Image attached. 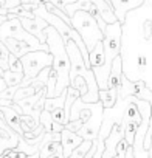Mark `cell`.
<instances>
[{
	"label": "cell",
	"instance_id": "8992f818",
	"mask_svg": "<svg viewBox=\"0 0 152 158\" xmlns=\"http://www.w3.org/2000/svg\"><path fill=\"white\" fill-rule=\"evenodd\" d=\"M20 19V22H22V25H23V28L25 30H28L31 34H34L42 44H47V36H45V33H44V30L50 25L44 17H40L39 14L34 17V19H28V17H19Z\"/></svg>",
	"mask_w": 152,
	"mask_h": 158
},
{
	"label": "cell",
	"instance_id": "7a4b0ae2",
	"mask_svg": "<svg viewBox=\"0 0 152 158\" xmlns=\"http://www.w3.org/2000/svg\"><path fill=\"white\" fill-rule=\"evenodd\" d=\"M47 36V44L50 47V53L53 54V68L57 71V85H56V96H59L67 87H70V68L71 62L68 57V51L61 33L53 27L48 25L44 30Z\"/></svg>",
	"mask_w": 152,
	"mask_h": 158
},
{
	"label": "cell",
	"instance_id": "ffe728a7",
	"mask_svg": "<svg viewBox=\"0 0 152 158\" xmlns=\"http://www.w3.org/2000/svg\"><path fill=\"white\" fill-rule=\"evenodd\" d=\"M50 113H51V116H53L54 123L62 124V126H65V124L68 123V121H67V115H65V109H64V107H57V109L51 110Z\"/></svg>",
	"mask_w": 152,
	"mask_h": 158
},
{
	"label": "cell",
	"instance_id": "d6986e66",
	"mask_svg": "<svg viewBox=\"0 0 152 158\" xmlns=\"http://www.w3.org/2000/svg\"><path fill=\"white\" fill-rule=\"evenodd\" d=\"M10 70L16 71V73H23V64L22 59L13 53H10Z\"/></svg>",
	"mask_w": 152,
	"mask_h": 158
},
{
	"label": "cell",
	"instance_id": "cb8c5ba5",
	"mask_svg": "<svg viewBox=\"0 0 152 158\" xmlns=\"http://www.w3.org/2000/svg\"><path fill=\"white\" fill-rule=\"evenodd\" d=\"M5 89H8V85H6V82H5L3 76H0V92H3Z\"/></svg>",
	"mask_w": 152,
	"mask_h": 158
},
{
	"label": "cell",
	"instance_id": "2e32d148",
	"mask_svg": "<svg viewBox=\"0 0 152 158\" xmlns=\"http://www.w3.org/2000/svg\"><path fill=\"white\" fill-rule=\"evenodd\" d=\"M93 141H95V139H93ZM93 141H92V139H84L78 147H76V149L71 152V155H70L68 158H84V156L87 155V152L92 149Z\"/></svg>",
	"mask_w": 152,
	"mask_h": 158
},
{
	"label": "cell",
	"instance_id": "52a82bcc",
	"mask_svg": "<svg viewBox=\"0 0 152 158\" xmlns=\"http://www.w3.org/2000/svg\"><path fill=\"white\" fill-rule=\"evenodd\" d=\"M110 5L113 6V11L118 17V20L123 23L126 20V16L129 11L141 6L144 3V0H109Z\"/></svg>",
	"mask_w": 152,
	"mask_h": 158
},
{
	"label": "cell",
	"instance_id": "7402d4cb",
	"mask_svg": "<svg viewBox=\"0 0 152 158\" xmlns=\"http://www.w3.org/2000/svg\"><path fill=\"white\" fill-rule=\"evenodd\" d=\"M50 2H51L56 8H59V10L65 11V10H67V6H68V5H71V3H74L76 0H50Z\"/></svg>",
	"mask_w": 152,
	"mask_h": 158
},
{
	"label": "cell",
	"instance_id": "d4e9b609",
	"mask_svg": "<svg viewBox=\"0 0 152 158\" xmlns=\"http://www.w3.org/2000/svg\"><path fill=\"white\" fill-rule=\"evenodd\" d=\"M149 158H152V139H150V147H149Z\"/></svg>",
	"mask_w": 152,
	"mask_h": 158
},
{
	"label": "cell",
	"instance_id": "603a6c76",
	"mask_svg": "<svg viewBox=\"0 0 152 158\" xmlns=\"http://www.w3.org/2000/svg\"><path fill=\"white\" fill-rule=\"evenodd\" d=\"M22 5V0H5L3 2V6L6 8V10H13V8H17V6H20Z\"/></svg>",
	"mask_w": 152,
	"mask_h": 158
},
{
	"label": "cell",
	"instance_id": "4fadbf2b",
	"mask_svg": "<svg viewBox=\"0 0 152 158\" xmlns=\"http://www.w3.org/2000/svg\"><path fill=\"white\" fill-rule=\"evenodd\" d=\"M99 101L103 102L104 109H112L118 101V89L109 87L106 90H99Z\"/></svg>",
	"mask_w": 152,
	"mask_h": 158
},
{
	"label": "cell",
	"instance_id": "484cf974",
	"mask_svg": "<svg viewBox=\"0 0 152 158\" xmlns=\"http://www.w3.org/2000/svg\"><path fill=\"white\" fill-rule=\"evenodd\" d=\"M33 0H22V3H31Z\"/></svg>",
	"mask_w": 152,
	"mask_h": 158
},
{
	"label": "cell",
	"instance_id": "e0dca14e",
	"mask_svg": "<svg viewBox=\"0 0 152 158\" xmlns=\"http://www.w3.org/2000/svg\"><path fill=\"white\" fill-rule=\"evenodd\" d=\"M0 70H10V50L2 40H0Z\"/></svg>",
	"mask_w": 152,
	"mask_h": 158
},
{
	"label": "cell",
	"instance_id": "9a60e30c",
	"mask_svg": "<svg viewBox=\"0 0 152 158\" xmlns=\"http://www.w3.org/2000/svg\"><path fill=\"white\" fill-rule=\"evenodd\" d=\"M25 77V73H16V71H11V70H6L3 71V79L8 87H13V85H20L22 81Z\"/></svg>",
	"mask_w": 152,
	"mask_h": 158
},
{
	"label": "cell",
	"instance_id": "5bb4252c",
	"mask_svg": "<svg viewBox=\"0 0 152 158\" xmlns=\"http://www.w3.org/2000/svg\"><path fill=\"white\" fill-rule=\"evenodd\" d=\"M79 10H82V11H95L96 10V6L92 3V0H76L74 3H71V5H68L67 6V10H65V13L71 17L76 11H79Z\"/></svg>",
	"mask_w": 152,
	"mask_h": 158
},
{
	"label": "cell",
	"instance_id": "7c38bea8",
	"mask_svg": "<svg viewBox=\"0 0 152 158\" xmlns=\"http://www.w3.org/2000/svg\"><path fill=\"white\" fill-rule=\"evenodd\" d=\"M89 62H90V68L101 67V65L106 64V53H104V45H103V42H98L96 47L90 51Z\"/></svg>",
	"mask_w": 152,
	"mask_h": 158
},
{
	"label": "cell",
	"instance_id": "ac0fdd59",
	"mask_svg": "<svg viewBox=\"0 0 152 158\" xmlns=\"http://www.w3.org/2000/svg\"><path fill=\"white\" fill-rule=\"evenodd\" d=\"M70 85L74 87V89H78V90L81 92V96H84V95L89 92V84H87V81H86L82 76H76L73 81L70 82Z\"/></svg>",
	"mask_w": 152,
	"mask_h": 158
},
{
	"label": "cell",
	"instance_id": "9c48e42d",
	"mask_svg": "<svg viewBox=\"0 0 152 158\" xmlns=\"http://www.w3.org/2000/svg\"><path fill=\"white\" fill-rule=\"evenodd\" d=\"M0 109H2L3 112V118L5 121L19 133V135H23V129H22V119H20V113L17 110H14L11 106H0Z\"/></svg>",
	"mask_w": 152,
	"mask_h": 158
},
{
	"label": "cell",
	"instance_id": "44dd1931",
	"mask_svg": "<svg viewBox=\"0 0 152 158\" xmlns=\"http://www.w3.org/2000/svg\"><path fill=\"white\" fill-rule=\"evenodd\" d=\"M84 119L82 118H79V119H74V121H68L67 124H65V129H68V130H71V132H78L82 126H84Z\"/></svg>",
	"mask_w": 152,
	"mask_h": 158
},
{
	"label": "cell",
	"instance_id": "4316f807",
	"mask_svg": "<svg viewBox=\"0 0 152 158\" xmlns=\"http://www.w3.org/2000/svg\"><path fill=\"white\" fill-rule=\"evenodd\" d=\"M0 118H3V112H2V109H0Z\"/></svg>",
	"mask_w": 152,
	"mask_h": 158
},
{
	"label": "cell",
	"instance_id": "ba28073f",
	"mask_svg": "<svg viewBox=\"0 0 152 158\" xmlns=\"http://www.w3.org/2000/svg\"><path fill=\"white\" fill-rule=\"evenodd\" d=\"M61 136H62L61 143H62V149H64V156L65 158H68L71 155V152L84 141V138L81 135H78L76 132H71L68 129H64L61 132Z\"/></svg>",
	"mask_w": 152,
	"mask_h": 158
},
{
	"label": "cell",
	"instance_id": "277c9868",
	"mask_svg": "<svg viewBox=\"0 0 152 158\" xmlns=\"http://www.w3.org/2000/svg\"><path fill=\"white\" fill-rule=\"evenodd\" d=\"M22 59L23 64V73L25 77L20 84V87L30 85L33 79L47 67H53V54L50 51L45 50H36V51H30L27 53Z\"/></svg>",
	"mask_w": 152,
	"mask_h": 158
},
{
	"label": "cell",
	"instance_id": "6da1fadb",
	"mask_svg": "<svg viewBox=\"0 0 152 158\" xmlns=\"http://www.w3.org/2000/svg\"><path fill=\"white\" fill-rule=\"evenodd\" d=\"M123 73L152 90V0L127 13L121 36Z\"/></svg>",
	"mask_w": 152,
	"mask_h": 158
},
{
	"label": "cell",
	"instance_id": "5b68a950",
	"mask_svg": "<svg viewBox=\"0 0 152 158\" xmlns=\"http://www.w3.org/2000/svg\"><path fill=\"white\" fill-rule=\"evenodd\" d=\"M124 138V126L123 123H116L112 129V132L109 133V136L104 139V152H103V158H115L118 156L116 147L120 144V141Z\"/></svg>",
	"mask_w": 152,
	"mask_h": 158
},
{
	"label": "cell",
	"instance_id": "30bf717a",
	"mask_svg": "<svg viewBox=\"0 0 152 158\" xmlns=\"http://www.w3.org/2000/svg\"><path fill=\"white\" fill-rule=\"evenodd\" d=\"M2 42L8 47L10 53H13V54H16L19 57H23L27 53L33 51V48L27 42H23L20 39H16V37H5V39H2Z\"/></svg>",
	"mask_w": 152,
	"mask_h": 158
},
{
	"label": "cell",
	"instance_id": "3957f363",
	"mask_svg": "<svg viewBox=\"0 0 152 158\" xmlns=\"http://www.w3.org/2000/svg\"><path fill=\"white\" fill-rule=\"evenodd\" d=\"M71 25L81 34L89 53L96 47L98 42H103V39H104V33L99 28L95 16L90 11H82V10L76 11L71 16Z\"/></svg>",
	"mask_w": 152,
	"mask_h": 158
},
{
	"label": "cell",
	"instance_id": "8fae6325",
	"mask_svg": "<svg viewBox=\"0 0 152 158\" xmlns=\"http://www.w3.org/2000/svg\"><path fill=\"white\" fill-rule=\"evenodd\" d=\"M92 3L96 6V10L99 11V14L103 16V19L107 23H115L118 20V17L113 11V6L110 5L109 0H92Z\"/></svg>",
	"mask_w": 152,
	"mask_h": 158
}]
</instances>
